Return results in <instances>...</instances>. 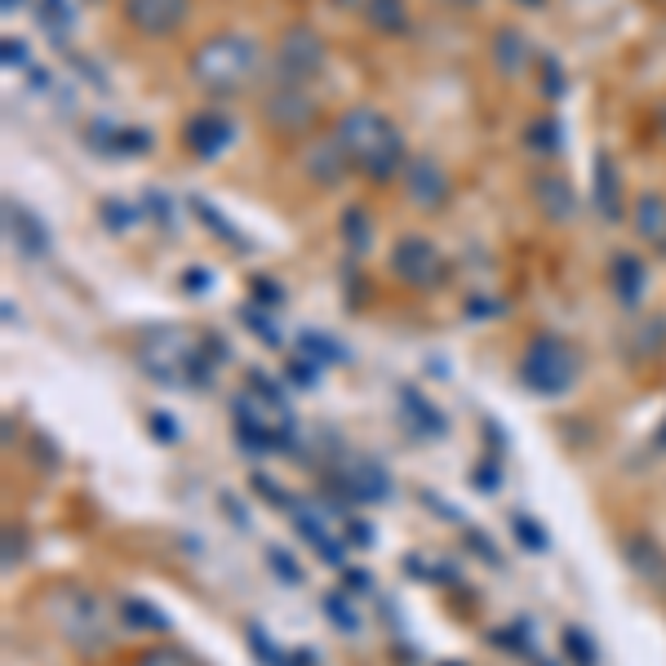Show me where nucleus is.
<instances>
[{
	"label": "nucleus",
	"instance_id": "54",
	"mask_svg": "<svg viewBox=\"0 0 666 666\" xmlns=\"http://www.w3.org/2000/svg\"><path fill=\"white\" fill-rule=\"evenodd\" d=\"M662 124H666V111H662Z\"/></svg>",
	"mask_w": 666,
	"mask_h": 666
},
{
	"label": "nucleus",
	"instance_id": "7",
	"mask_svg": "<svg viewBox=\"0 0 666 666\" xmlns=\"http://www.w3.org/2000/svg\"><path fill=\"white\" fill-rule=\"evenodd\" d=\"M276 72L281 85H311L324 72V40L311 27H289L276 45Z\"/></svg>",
	"mask_w": 666,
	"mask_h": 666
},
{
	"label": "nucleus",
	"instance_id": "24",
	"mask_svg": "<svg viewBox=\"0 0 666 666\" xmlns=\"http://www.w3.org/2000/svg\"><path fill=\"white\" fill-rule=\"evenodd\" d=\"M120 618H124L133 631H165V627H169L165 609L147 605V599H139V595H124V599H120Z\"/></svg>",
	"mask_w": 666,
	"mask_h": 666
},
{
	"label": "nucleus",
	"instance_id": "23",
	"mask_svg": "<svg viewBox=\"0 0 666 666\" xmlns=\"http://www.w3.org/2000/svg\"><path fill=\"white\" fill-rule=\"evenodd\" d=\"M191 214L200 218V223H205L223 245H236V249H249V240H245V231L218 210V205H210V200H200V195H191Z\"/></svg>",
	"mask_w": 666,
	"mask_h": 666
},
{
	"label": "nucleus",
	"instance_id": "40",
	"mask_svg": "<svg viewBox=\"0 0 666 666\" xmlns=\"http://www.w3.org/2000/svg\"><path fill=\"white\" fill-rule=\"evenodd\" d=\"M143 205H147V214H152V218H160V223L174 231V205H169V195H165V191H156V187H152V191L143 195Z\"/></svg>",
	"mask_w": 666,
	"mask_h": 666
},
{
	"label": "nucleus",
	"instance_id": "36",
	"mask_svg": "<svg viewBox=\"0 0 666 666\" xmlns=\"http://www.w3.org/2000/svg\"><path fill=\"white\" fill-rule=\"evenodd\" d=\"M240 320L253 329V338H258V343H266V347H281V333H276V324H272V320H262L253 307H245V311H240Z\"/></svg>",
	"mask_w": 666,
	"mask_h": 666
},
{
	"label": "nucleus",
	"instance_id": "5",
	"mask_svg": "<svg viewBox=\"0 0 666 666\" xmlns=\"http://www.w3.org/2000/svg\"><path fill=\"white\" fill-rule=\"evenodd\" d=\"M49 618H53V627L67 640H72L76 649H85V653H98L111 640V627H107V614L98 605V595H90L85 586H62V591H53Z\"/></svg>",
	"mask_w": 666,
	"mask_h": 666
},
{
	"label": "nucleus",
	"instance_id": "34",
	"mask_svg": "<svg viewBox=\"0 0 666 666\" xmlns=\"http://www.w3.org/2000/svg\"><path fill=\"white\" fill-rule=\"evenodd\" d=\"M324 614H329V622H333V627L347 631V635H356V631H360V618H356V614L343 605L338 595H324Z\"/></svg>",
	"mask_w": 666,
	"mask_h": 666
},
{
	"label": "nucleus",
	"instance_id": "8",
	"mask_svg": "<svg viewBox=\"0 0 666 666\" xmlns=\"http://www.w3.org/2000/svg\"><path fill=\"white\" fill-rule=\"evenodd\" d=\"M391 272L400 281H409L414 289H436L449 276V266H444V253L427 236H400L391 249Z\"/></svg>",
	"mask_w": 666,
	"mask_h": 666
},
{
	"label": "nucleus",
	"instance_id": "15",
	"mask_svg": "<svg viewBox=\"0 0 666 666\" xmlns=\"http://www.w3.org/2000/svg\"><path fill=\"white\" fill-rule=\"evenodd\" d=\"M591 195H595V210L605 214L609 223L622 218V174H618V165H614L609 152L595 156V191Z\"/></svg>",
	"mask_w": 666,
	"mask_h": 666
},
{
	"label": "nucleus",
	"instance_id": "27",
	"mask_svg": "<svg viewBox=\"0 0 666 666\" xmlns=\"http://www.w3.org/2000/svg\"><path fill=\"white\" fill-rule=\"evenodd\" d=\"M538 200L551 218H569L573 214V191L564 178H538Z\"/></svg>",
	"mask_w": 666,
	"mask_h": 666
},
{
	"label": "nucleus",
	"instance_id": "13",
	"mask_svg": "<svg viewBox=\"0 0 666 666\" xmlns=\"http://www.w3.org/2000/svg\"><path fill=\"white\" fill-rule=\"evenodd\" d=\"M5 227H10V240H14V249L19 253H27V258H45L49 253V231H45V223L27 210V205H19V200H5Z\"/></svg>",
	"mask_w": 666,
	"mask_h": 666
},
{
	"label": "nucleus",
	"instance_id": "16",
	"mask_svg": "<svg viewBox=\"0 0 666 666\" xmlns=\"http://www.w3.org/2000/svg\"><path fill=\"white\" fill-rule=\"evenodd\" d=\"M294 528L302 533V538L320 551V560L324 564H343V556H347V543L343 538H333V533L324 528V520L311 511V507H294Z\"/></svg>",
	"mask_w": 666,
	"mask_h": 666
},
{
	"label": "nucleus",
	"instance_id": "2",
	"mask_svg": "<svg viewBox=\"0 0 666 666\" xmlns=\"http://www.w3.org/2000/svg\"><path fill=\"white\" fill-rule=\"evenodd\" d=\"M231 423L245 453H276L285 449V440H294V414L285 405V395L262 373H249V391L236 395Z\"/></svg>",
	"mask_w": 666,
	"mask_h": 666
},
{
	"label": "nucleus",
	"instance_id": "4",
	"mask_svg": "<svg viewBox=\"0 0 666 666\" xmlns=\"http://www.w3.org/2000/svg\"><path fill=\"white\" fill-rule=\"evenodd\" d=\"M578 369H582L578 352L556 333H538L520 356V382L538 395H564L578 382Z\"/></svg>",
	"mask_w": 666,
	"mask_h": 666
},
{
	"label": "nucleus",
	"instance_id": "46",
	"mask_svg": "<svg viewBox=\"0 0 666 666\" xmlns=\"http://www.w3.org/2000/svg\"><path fill=\"white\" fill-rule=\"evenodd\" d=\"M210 285H214L210 272H187V276H182V289H191V294H205Z\"/></svg>",
	"mask_w": 666,
	"mask_h": 666
},
{
	"label": "nucleus",
	"instance_id": "3",
	"mask_svg": "<svg viewBox=\"0 0 666 666\" xmlns=\"http://www.w3.org/2000/svg\"><path fill=\"white\" fill-rule=\"evenodd\" d=\"M258 72V40L240 32H218L191 58V76L205 94H240Z\"/></svg>",
	"mask_w": 666,
	"mask_h": 666
},
{
	"label": "nucleus",
	"instance_id": "47",
	"mask_svg": "<svg viewBox=\"0 0 666 666\" xmlns=\"http://www.w3.org/2000/svg\"><path fill=\"white\" fill-rule=\"evenodd\" d=\"M476 489H485V493H493L498 489V472H493V466H476V480H472Z\"/></svg>",
	"mask_w": 666,
	"mask_h": 666
},
{
	"label": "nucleus",
	"instance_id": "29",
	"mask_svg": "<svg viewBox=\"0 0 666 666\" xmlns=\"http://www.w3.org/2000/svg\"><path fill=\"white\" fill-rule=\"evenodd\" d=\"M524 143L538 152V156H556L560 152V124L551 120V116H543V120H533L528 129H524Z\"/></svg>",
	"mask_w": 666,
	"mask_h": 666
},
{
	"label": "nucleus",
	"instance_id": "37",
	"mask_svg": "<svg viewBox=\"0 0 666 666\" xmlns=\"http://www.w3.org/2000/svg\"><path fill=\"white\" fill-rule=\"evenodd\" d=\"M139 666H195L187 649H152L139 657Z\"/></svg>",
	"mask_w": 666,
	"mask_h": 666
},
{
	"label": "nucleus",
	"instance_id": "38",
	"mask_svg": "<svg viewBox=\"0 0 666 666\" xmlns=\"http://www.w3.org/2000/svg\"><path fill=\"white\" fill-rule=\"evenodd\" d=\"M249 644L258 649V662H262V666H285L281 649L272 644V635H262V627H249Z\"/></svg>",
	"mask_w": 666,
	"mask_h": 666
},
{
	"label": "nucleus",
	"instance_id": "19",
	"mask_svg": "<svg viewBox=\"0 0 666 666\" xmlns=\"http://www.w3.org/2000/svg\"><path fill=\"white\" fill-rule=\"evenodd\" d=\"M400 409H405V423L418 431V436H427V440H436V436H444L449 431V423H444V414L431 405L427 395H418V391H400Z\"/></svg>",
	"mask_w": 666,
	"mask_h": 666
},
{
	"label": "nucleus",
	"instance_id": "12",
	"mask_svg": "<svg viewBox=\"0 0 666 666\" xmlns=\"http://www.w3.org/2000/svg\"><path fill=\"white\" fill-rule=\"evenodd\" d=\"M85 143L94 152H103V156H143L152 147V133L147 129H129V124L120 129L111 120H98V124L85 129Z\"/></svg>",
	"mask_w": 666,
	"mask_h": 666
},
{
	"label": "nucleus",
	"instance_id": "43",
	"mask_svg": "<svg viewBox=\"0 0 666 666\" xmlns=\"http://www.w3.org/2000/svg\"><path fill=\"white\" fill-rule=\"evenodd\" d=\"M543 81H547L543 90H547L551 98H560V94H564V72H560V62H556V58H547V62H543Z\"/></svg>",
	"mask_w": 666,
	"mask_h": 666
},
{
	"label": "nucleus",
	"instance_id": "39",
	"mask_svg": "<svg viewBox=\"0 0 666 666\" xmlns=\"http://www.w3.org/2000/svg\"><path fill=\"white\" fill-rule=\"evenodd\" d=\"M249 289H253V302H258V307H281V302H285V289H281L276 281H266V276H253Z\"/></svg>",
	"mask_w": 666,
	"mask_h": 666
},
{
	"label": "nucleus",
	"instance_id": "28",
	"mask_svg": "<svg viewBox=\"0 0 666 666\" xmlns=\"http://www.w3.org/2000/svg\"><path fill=\"white\" fill-rule=\"evenodd\" d=\"M298 352L302 356H311V360H320V365H329V360H347V352L329 338V333H320V329H302V338H298Z\"/></svg>",
	"mask_w": 666,
	"mask_h": 666
},
{
	"label": "nucleus",
	"instance_id": "25",
	"mask_svg": "<svg viewBox=\"0 0 666 666\" xmlns=\"http://www.w3.org/2000/svg\"><path fill=\"white\" fill-rule=\"evenodd\" d=\"M369 23L386 36H400V32H409V10H405V0H369Z\"/></svg>",
	"mask_w": 666,
	"mask_h": 666
},
{
	"label": "nucleus",
	"instance_id": "9",
	"mask_svg": "<svg viewBox=\"0 0 666 666\" xmlns=\"http://www.w3.org/2000/svg\"><path fill=\"white\" fill-rule=\"evenodd\" d=\"M191 0H124V19L143 36H174L187 23Z\"/></svg>",
	"mask_w": 666,
	"mask_h": 666
},
{
	"label": "nucleus",
	"instance_id": "31",
	"mask_svg": "<svg viewBox=\"0 0 666 666\" xmlns=\"http://www.w3.org/2000/svg\"><path fill=\"white\" fill-rule=\"evenodd\" d=\"M98 214H103L107 231H133V223H139V210H133V205H124L120 195H107L103 205H98Z\"/></svg>",
	"mask_w": 666,
	"mask_h": 666
},
{
	"label": "nucleus",
	"instance_id": "6",
	"mask_svg": "<svg viewBox=\"0 0 666 666\" xmlns=\"http://www.w3.org/2000/svg\"><path fill=\"white\" fill-rule=\"evenodd\" d=\"M191 356H195V347L187 343L182 329H147L139 338V365L147 369V378H156L165 386H187Z\"/></svg>",
	"mask_w": 666,
	"mask_h": 666
},
{
	"label": "nucleus",
	"instance_id": "35",
	"mask_svg": "<svg viewBox=\"0 0 666 666\" xmlns=\"http://www.w3.org/2000/svg\"><path fill=\"white\" fill-rule=\"evenodd\" d=\"M266 564L276 569V578H281L285 586H298V582H302V569H298L289 556H285V547H266Z\"/></svg>",
	"mask_w": 666,
	"mask_h": 666
},
{
	"label": "nucleus",
	"instance_id": "17",
	"mask_svg": "<svg viewBox=\"0 0 666 666\" xmlns=\"http://www.w3.org/2000/svg\"><path fill=\"white\" fill-rule=\"evenodd\" d=\"M266 111H272V120H276L281 129H298V124L311 120L316 103H311V94H307L302 85H276V94L266 98Z\"/></svg>",
	"mask_w": 666,
	"mask_h": 666
},
{
	"label": "nucleus",
	"instance_id": "53",
	"mask_svg": "<svg viewBox=\"0 0 666 666\" xmlns=\"http://www.w3.org/2000/svg\"><path fill=\"white\" fill-rule=\"evenodd\" d=\"M524 5H543V0H524Z\"/></svg>",
	"mask_w": 666,
	"mask_h": 666
},
{
	"label": "nucleus",
	"instance_id": "42",
	"mask_svg": "<svg viewBox=\"0 0 666 666\" xmlns=\"http://www.w3.org/2000/svg\"><path fill=\"white\" fill-rule=\"evenodd\" d=\"M564 649H569V653H573V662H582V666H591V662H595V644H591V640H582V631H578V627H569V631H564Z\"/></svg>",
	"mask_w": 666,
	"mask_h": 666
},
{
	"label": "nucleus",
	"instance_id": "50",
	"mask_svg": "<svg viewBox=\"0 0 666 666\" xmlns=\"http://www.w3.org/2000/svg\"><path fill=\"white\" fill-rule=\"evenodd\" d=\"M347 586H352V591H369V573L352 569V573H347Z\"/></svg>",
	"mask_w": 666,
	"mask_h": 666
},
{
	"label": "nucleus",
	"instance_id": "22",
	"mask_svg": "<svg viewBox=\"0 0 666 666\" xmlns=\"http://www.w3.org/2000/svg\"><path fill=\"white\" fill-rule=\"evenodd\" d=\"M635 227H640V236H644V240L666 245V195L649 191V195H640V200H635Z\"/></svg>",
	"mask_w": 666,
	"mask_h": 666
},
{
	"label": "nucleus",
	"instance_id": "30",
	"mask_svg": "<svg viewBox=\"0 0 666 666\" xmlns=\"http://www.w3.org/2000/svg\"><path fill=\"white\" fill-rule=\"evenodd\" d=\"M627 556H631V564H635L649 582H666V556H662L657 547H649V543H631Z\"/></svg>",
	"mask_w": 666,
	"mask_h": 666
},
{
	"label": "nucleus",
	"instance_id": "18",
	"mask_svg": "<svg viewBox=\"0 0 666 666\" xmlns=\"http://www.w3.org/2000/svg\"><path fill=\"white\" fill-rule=\"evenodd\" d=\"M644 289H649V266L635 253H618L614 258V294H618V302L622 307H640Z\"/></svg>",
	"mask_w": 666,
	"mask_h": 666
},
{
	"label": "nucleus",
	"instance_id": "52",
	"mask_svg": "<svg viewBox=\"0 0 666 666\" xmlns=\"http://www.w3.org/2000/svg\"><path fill=\"white\" fill-rule=\"evenodd\" d=\"M657 444H662V449H666V423H662V431H657Z\"/></svg>",
	"mask_w": 666,
	"mask_h": 666
},
{
	"label": "nucleus",
	"instance_id": "20",
	"mask_svg": "<svg viewBox=\"0 0 666 666\" xmlns=\"http://www.w3.org/2000/svg\"><path fill=\"white\" fill-rule=\"evenodd\" d=\"M343 485H347L360 502H382V498L391 493V480L382 476V466H373V462H356L352 472L343 476Z\"/></svg>",
	"mask_w": 666,
	"mask_h": 666
},
{
	"label": "nucleus",
	"instance_id": "33",
	"mask_svg": "<svg viewBox=\"0 0 666 666\" xmlns=\"http://www.w3.org/2000/svg\"><path fill=\"white\" fill-rule=\"evenodd\" d=\"M343 236H347V245L356 249V253H365L369 249V218H365V210H347L343 214Z\"/></svg>",
	"mask_w": 666,
	"mask_h": 666
},
{
	"label": "nucleus",
	"instance_id": "44",
	"mask_svg": "<svg viewBox=\"0 0 666 666\" xmlns=\"http://www.w3.org/2000/svg\"><path fill=\"white\" fill-rule=\"evenodd\" d=\"M253 489H258L262 498H272V502H281V507H294V502H289V493H285L281 485H272V480H266V476H253Z\"/></svg>",
	"mask_w": 666,
	"mask_h": 666
},
{
	"label": "nucleus",
	"instance_id": "10",
	"mask_svg": "<svg viewBox=\"0 0 666 666\" xmlns=\"http://www.w3.org/2000/svg\"><path fill=\"white\" fill-rule=\"evenodd\" d=\"M236 139V120L223 116V111H195L187 120V147L200 156V160H218Z\"/></svg>",
	"mask_w": 666,
	"mask_h": 666
},
{
	"label": "nucleus",
	"instance_id": "41",
	"mask_svg": "<svg viewBox=\"0 0 666 666\" xmlns=\"http://www.w3.org/2000/svg\"><path fill=\"white\" fill-rule=\"evenodd\" d=\"M289 382H298V386H316V382H320V360L298 356V360L289 365Z\"/></svg>",
	"mask_w": 666,
	"mask_h": 666
},
{
	"label": "nucleus",
	"instance_id": "26",
	"mask_svg": "<svg viewBox=\"0 0 666 666\" xmlns=\"http://www.w3.org/2000/svg\"><path fill=\"white\" fill-rule=\"evenodd\" d=\"M36 19H40V27H45L53 40H62L67 32L76 27V10H72V0H36Z\"/></svg>",
	"mask_w": 666,
	"mask_h": 666
},
{
	"label": "nucleus",
	"instance_id": "48",
	"mask_svg": "<svg viewBox=\"0 0 666 666\" xmlns=\"http://www.w3.org/2000/svg\"><path fill=\"white\" fill-rule=\"evenodd\" d=\"M5 62H10V67H23V62H27V45L10 36V40H5Z\"/></svg>",
	"mask_w": 666,
	"mask_h": 666
},
{
	"label": "nucleus",
	"instance_id": "21",
	"mask_svg": "<svg viewBox=\"0 0 666 666\" xmlns=\"http://www.w3.org/2000/svg\"><path fill=\"white\" fill-rule=\"evenodd\" d=\"M493 58H498V67H502V76H520L524 67H528V40H524V32L502 27V32L493 36Z\"/></svg>",
	"mask_w": 666,
	"mask_h": 666
},
{
	"label": "nucleus",
	"instance_id": "11",
	"mask_svg": "<svg viewBox=\"0 0 666 666\" xmlns=\"http://www.w3.org/2000/svg\"><path fill=\"white\" fill-rule=\"evenodd\" d=\"M405 191L418 210H440L449 200V178L431 156H409L405 165Z\"/></svg>",
	"mask_w": 666,
	"mask_h": 666
},
{
	"label": "nucleus",
	"instance_id": "45",
	"mask_svg": "<svg viewBox=\"0 0 666 666\" xmlns=\"http://www.w3.org/2000/svg\"><path fill=\"white\" fill-rule=\"evenodd\" d=\"M152 431L165 440V444H178V423L169 414H152Z\"/></svg>",
	"mask_w": 666,
	"mask_h": 666
},
{
	"label": "nucleus",
	"instance_id": "49",
	"mask_svg": "<svg viewBox=\"0 0 666 666\" xmlns=\"http://www.w3.org/2000/svg\"><path fill=\"white\" fill-rule=\"evenodd\" d=\"M347 533H352V543H360V547H369V543H373V528H369V524H352Z\"/></svg>",
	"mask_w": 666,
	"mask_h": 666
},
{
	"label": "nucleus",
	"instance_id": "1",
	"mask_svg": "<svg viewBox=\"0 0 666 666\" xmlns=\"http://www.w3.org/2000/svg\"><path fill=\"white\" fill-rule=\"evenodd\" d=\"M338 139L352 156V165L378 182L405 174L409 165V147L400 139V129L382 116V111H369V107H352L343 120H338Z\"/></svg>",
	"mask_w": 666,
	"mask_h": 666
},
{
	"label": "nucleus",
	"instance_id": "32",
	"mask_svg": "<svg viewBox=\"0 0 666 666\" xmlns=\"http://www.w3.org/2000/svg\"><path fill=\"white\" fill-rule=\"evenodd\" d=\"M511 528H515V538L524 543V551H533V556H543V551L551 547L547 528H543L538 520H528V515H511Z\"/></svg>",
	"mask_w": 666,
	"mask_h": 666
},
{
	"label": "nucleus",
	"instance_id": "51",
	"mask_svg": "<svg viewBox=\"0 0 666 666\" xmlns=\"http://www.w3.org/2000/svg\"><path fill=\"white\" fill-rule=\"evenodd\" d=\"M0 5H5V14H14V10H19V0H0Z\"/></svg>",
	"mask_w": 666,
	"mask_h": 666
},
{
	"label": "nucleus",
	"instance_id": "14",
	"mask_svg": "<svg viewBox=\"0 0 666 666\" xmlns=\"http://www.w3.org/2000/svg\"><path fill=\"white\" fill-rule=\"evenodd\" d=\"M302 165H307V174H311L320 187H333V182H343V174H347L352 156H347V147H343L338 133H333V139H320V143H311V147H307Z\"/></svg>",
	"mask_w": 666,
	"mask_h": 666
}]
</instances>
